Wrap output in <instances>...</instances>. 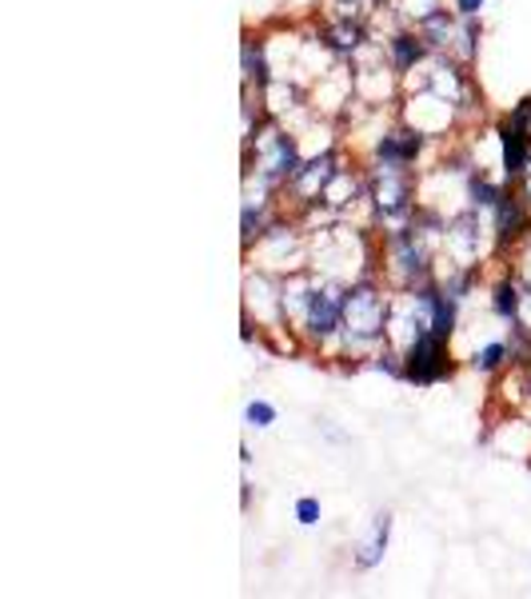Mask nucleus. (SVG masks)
<instances>
[{
    "label": "nucleus",
    "mask_w": 531,
    "mask_h": 599,
    "mask_svg": "<svg viewBox=\"0 0 531 599\" xmlns=\"http://www.w3.org/2000/svg\"><path fill=\"white\" fill-rule=\"evenodd\" d=\"M408 379L416 384H431V379H440L448 372L443 364V336L440 332H423V336L411 339V352H408Z\"/></svg>",
    "instance_id": "f257e3e1"
},
{
    "label": "nucleus",
    "mask_w": 531,
    "mask_h": 599,
    "mask_svg": "<svg viewBox=\"0 0 531 599\" xmlns=\"http://www.w3.org/2000/svg\"><path fill=\"white\" fill-rule=\"evenodd\" d=\"M340 312L344 304L331 292H316V296L308 300V328L312 336H331V332L340 328Z\"/></svg>",
    "instance_id": "f03ea898"
},
{
    "label": "nucleus",
    "mask_w": 531,
    "mask_h": 599,
    "mask_svg": "<svg viewBox=\"0 0 531 599\" xmlns=\"http://www.w3.org/2000/svg\"><path fill=\"white\" fill-rule=\"evenodd\" d=\"M503 164H508V176H520L528 169V136H523V124H503Z\"/></svg>",
    "instance_id": "7ed1b4c3"
},
{
    "label": "nucleus",
    "mask_w": 531,
    "mask_h": 599,
    "mask_svg": "<svg viewBox=\"0 0 531 599\" xmlns=\"http://www.w3.org/2000/svg\"><path fill=\"white\" fill-rule=\"evenodd\" d=\"M388 544V516H380V524H376V536H371V544L364 548V556H360V568H371L376 559H380V548Z\"/></svg>",
    "instance_id": "20e7f679"
},
{
    "label": "nucleus",
    "mask_w": 531,
    "mask_h": 599,
    "mask_svg": "<svg viewBox=\"0 0 531 599\" xmlns=\"http://www.w3.org/2000/svg\"><path fill=\"white\" fill-rule=\"evenodd\" d=\"M496 312H500V316H515V312H520V296H515L511 284H503V288L496 292Z\"/></svg>",
    "instance_id": "39448f33"
},
{
    "label": "nucleus",
    "mask_w": 531,
    "mask_h": 599,
    "mask_svg": "<svg viewBox=\"0 0 531 599\" xmlns=\"http://www.w3.org/2000/svg\"><path fill=\"white\" fill-rule=\"evenodd\" d=\"M272 419H276V408H272V404H264V399L248 404V424H256V428H268Z\"/></svg>",
    "instance_id": "423d86ee"
},
{
    "label": "nucleus",
    "mask_w": 531,
    "mask_h": 599,
    "mask_svg": "<svg viewBox=\"0 0 531 599\" xmlns=\"http://www.w3.org/2000/svg\"><path fill=\"white\" fill-rule=\"evenodd\" d=\"M416 57H420V44H416V40H411V37L396 40V64H400V69H408Z\"/></svg>",
    "instance_id": "0eeeda50"
},
{
    "label": "nucleus",
    "mask_w": 531,
    "mask_h": 599,
    "mask_svg": "<svg viewBox=\"0 0 531 599\" xmlns=\"http://www.w3.org/2000/svg\"><path fill=\"white\" fill-rule=\"evenodd\" d=\"M500 359H503V344H488V348L476 356V368L491 372V368H500Z\"/></svg>",
    "instance_id": "6e6552de"
},
{
    "label": "nucleus",
    "mask_w": 531,
    "mask_h": 599,
    "mask_svg": "<svg viewBox=\"0 0 531 599\" xmlns=\"http://www.w3.org/2000/svg\"><path fill=\"white\" fill-rule=\"evenodd\" d=\"M296 516H300V524H316V519H320V504L312 496H304L300 504H296Z\"/></svg>",
    "instance_id": "1a4fd4ad"
},
{
    "label": "nucleus",
    "mask_w": 531,
    "mask_h": 599,
    "mask_svg": "<svg viewBox=\"0 0 531 599\" xmlns=\"http://www.w3.org/2000/svg\"><path fill=\"white\" fill-rule=\"evenodd\" d=\"M480 9H483V0H460V12H463V17H476Z\"/></svg>",
    "instance_id": "9d476101"
}]
</instances>
